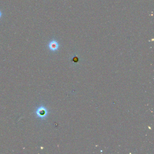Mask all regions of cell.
I'll return each instance as SVG.
<instances>
[{
  "label": "cell",
  "mask_w": 154,
  "mask_h": 154,
  "mask_svg": "<svg viewBox=\"0 0 154 154\" xmlns=\"http://www.w3.org/2000/svg\"><path fill=\"white\" fill-rule=\"evenodd\" d=\"M48 47L51 51H56V50H57V49L59 47L58 43L55 40H52L49 43Z\"/></svg>",
  "instance_id": "cell-1"
},
{
  "label": "cell",
  "mask_w": 154,
  "mask_h": 154,
  "mask_svg": "<svg viewBox=\"0 0 154 154\" xmlns=\"http://www.w3.org/2000/svg\"><path fill=\"white\" fill-rule=\"evenodd\" d=\"M1 15H2V13H1V12L0 11V18L1 17Z\"/></svg>",
  "instance_id": "cell-4"
},
{
  "label": "cell",
  "mask_w": 154,
  "mask_h": 154,
  "mask_svg": "<svg viewBox=\"0 0 154 154\" xmlns=\"http://www.w3.org/2000/svg\"><path fill=\"white\" fill-rule=\"evenodd\" d=\"M36 114L39 117L42 118L46 114V111L43 107H39L36 111Z\"/></svg>",
  "instance_id": "cell-2"
},
{
  "label": "cell",
  "mask_w": 154,
  "mask_h": 154,
  "mask_svg": "<svg viewBox=\"0 0 154 154\" xmlns=\"http://www.w3.org/2000/svg\"><path fill=\"white\" fill-rule=\"evenodd\" d=\"M73 61L74 62H77L78 61V58H77V57H74V58H73Z\"/></svg>",
  "instance_id": "cell-3"
}]
</instances>
